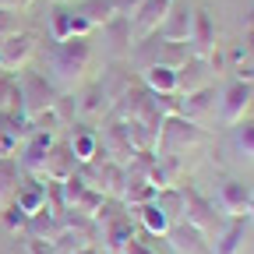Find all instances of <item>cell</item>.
Instances as JSON below:
<instances>
[{
  "instance_id": "obj_4",
  "label": "cell",
  "mask_w": 254,
  "mask_h": 254,
  "mask_svg": "<svg viewBox=\"0 0 254 254\" xmlns=\"http://www.w3.org/2000/svg\"><path fill=\"white\" fill-rule=\"evenodd\" d=\"M18 88H21V106H25V117H28V120H36L39 113L53 110V103H57L53 81H46V78L36 74V71H21V74H18Z\"/></svg>"
},
{
  "instance_id": "obj_9",
  "label": "cell",
  "mask_w": 254,
  "mask_h": 254,
  "mask_svg": "<svg viewBox=\"0 0 254 254\" xmlns=\"http://www.w3.org/2000/svg\"><path fill=\"white\" fill-rule=\"evenodd\" d=\"M251 198H254V190L244 180H222V187H219V212L226 219H244L247 208H251Z\"/></svg>"
},
{
  "instance_id": "obj_28",
  "label": "cell",
  "mask_w": 254,
  "mask_h": 254,
  "mask_svg": "<svg viewBox=\"0 0 254 254\" xmlns=\"http://www.w3.org/2000/svg\"><path fill=\"white\" fill-rule=\"evenodd\" d=\"M120 254H155V251H152V247H145V244H141V240L134 237V240H131V244H127V247H124Z\"/></svg>"
},
{
  "instance_id": "obj_12",
  "label": "cell",
  "mask_w": 254,
  "mask_h": 254,
  "mask_svg": "<svg viewBox=\"0 0 254 254\" xmlns=\"http://www.w3.org/2000/svg\"><path fill=\"white\" fill-rule=\"evenodd\" d=\"M71 173H78V159H74V152H71V145H50V152H46V163H43V180H67Z\"/></svg>"
},
{
  "instance_id": "obj_26",
  "label": "cell",
  "mask_w": 254,
  "mask_h": 254,
  "mask_svg": "<svg viewBox=\"0 0 254 254\" xmlns=\"http://www.w3.org/2000/svg\"><path fill=\"white\" fill-rule=\"evenodd\" d=\"M237 148L247 155V159H254V120L251 124H237Z\"/></svg>"
},
{
  "instance_id": "obj_32",
  "label": "cell",
  "mask_w": 254,
  "mask_h": 254,
  "mask_svg": "<svg viewBox=\"0 0 254 254\" xmlns=\"http://www.w3.org/2000/svg\"><path fill=\"white\" fill-rule=\"evenodd\" d=\"M247 215H251V219H254V198H251V208H247Z\"/></svg>"
},
{
  "instance_id": "obj_13",
  "label": "cell",
  "mask_w": 254,
  "mask_h": 254,
  "mask_svg": "<svg viewBox=\"0 0 254 254\" xmlns=\"http://www.w3.org/2000/svg\"><path fill=\"white\" fill-rule=\"evenodd\" d=\"M14 205H18L21 212H28V215L39 212V208H50V205H46V180L25 173V180L14 187Z\"/></svg>"
},
{
  "instance_id": "obj_5",
  "label": "cell",
  "mask_w": 254,
  "mask_h": 254,
  "mask_svg": "<svg viewBox=\"0 0 254 254\" xmlns=\"http://www.w3.org/2000/svg\"><path fill=\"white\" fill-rule=\"evenodd\" d=\"M53 145V131H43V127H32V134L21 141V155H18V170L28 177H39L43 163H46V152ZM43 180V177H39Z\"/></svg>"
},
{
  "instance_id": "obj_23",
  "label": "cell",
  "mask_w": 254,
  "mask_h": 254,
  "mask_svg": "<svg viewBox=\"0 0 254 254\" xmlns=\"http://www.w3.org/2000/svg\"><path fill=\"white\" fill-rule=\"evenodd\" d=\"M18 159L14 155H0V205H7L14 198V187H18Z\"/></svg>"
},
{
  "instance_id": "obj_19",
  "label": "cell",
  "mask_w": 254,
  "mask_h": 254,
  "mask_svg": "<svg viewBox=\"0 0 254 254\" xmlns=\"http://www.w3.org/2000/svg\"><path fill=\"white\" fill-rule=\"evenodd\" d=\"M177 74H180V92H184V95H187V92H194V88L212 85V71H208V64H205L201 57H190Z\"/></svg>"
},
{
  "instance_id": "obj_10",
  "label": "cell",
  "mask_w": 254,
  "mask_h": 254,
  "mask_svg": "<svg viewBox=\"0 0 254 254\" xmlns=\"http://www.w3.org/2000/svg\"><path fill=\"white\" fill-rule=\"evenodd\" d=\"M36 50V39L28 32H11V36L0 39V71H18L21 64L32 57Z\"/></svg>"
},
{
  "instance_id": "obj_25",
  "label": "cell",
  "mask_w": 254,
  "mask_h": 254,
  "mask_svg": "<svg viewBox=\"0 0 254 254\" xmlns=\"http://www.w3.org/2000/svg\"><path fill=\"white\" fill-rule=\"evenodd\" d=\"M0 219H4V226H7L11 233H18V230H25V222H28V212H21V208L11 201V205H0Z\"/></svg>"
},
{
  "instance_id": "obj_6",
  "label": "cell",
  "mask_w": 254,
  "mask_h": 254,
  "mask_svg": "<svg viewBox=\"0 0 254 254\" xmlns=\"http://www.w3.org/2000/svg\"><path fill=\"white\" fill-rule=\"evenodd\" d=\"M251 99H254V85H251V81L237 78L233 85H226V92H222V99H219V117H222V124L237 127V124L244 120Z\"/></svg>"
},
{
  "instance_id": "obj_27",
  "label": "cell",
  "mask_w": 254,
  "mask_h": 254,
  "mask_svg": "<svg viewBox=\"0 0 254 254\" xmlns=\"http://www.w3.org/2000/svg\"><path fill=\"white\" fill-rule=\"evenodd\" d=\"M28 254H57L53 251V240H25Z\"/></svg>"
},
{
  "instance_id": "obj_33",
  "label": "cell",
  "mask_w": 254,
  "mask_h": 254,
  "mask_svg": "<svg viewBox=\"0 0 254 254\" xmlns=\"http://www.w3.org/2000/svg\"><path fill=\"white\" fill-rule=\"evenodd\" d=\"M99 254H103V251H99Z\"/></svg>"
},
{
  "instance_id": "obj_1",
  "label": "cell",
  "mask_w": 254,
  "mask_h": 254,
  "mask_svg": "<svg viewBox=\"0 0 254 254\" xmlns=\"http://www.w3.org/2000/svg\"><path fill=\"white\" fill-rule=\"evenodd\" d=\"M88 60H92V46H88L85 36H71V39L53 43L50 53H46L53 85H60V88H74V81H78V78L85 74V67H88Z\"/></svg>"
},
{
  "instance_id": "obj_31",
  "label": "cell",
  "mask_w": 254,
  "mask_h": 254,
  "mask_svg": "<svg viewBox=\"0 0 254 254\" xmlns=\"http://www.w3.org/2000/svg\"><path fill=\"white\" fill-rule=\"evenodd\" d=\"M240 78H244V81H251V85H254V67H247V71H240Z\"/></svg>"
},
{
  "instance_id": "obj_22",
  "label": "cell",
  "mask_w": 254,
  "mask_h": 254,
  "mask_svg": "<svg viewBox=\"0 0 254 254\" xmlns=\"http://www.w3.org/2000/svg\"><path fill=\"white\" fill-rule=\"evenodd\" d=\"M78 14L88 21V25H106L117 18V0H81L78 4Z\"/></svg>"
},
{
  "instance_id": "obj_7",
  "label": "cell",
  "mask_w": 254,
  "mask_h": 254,
  "mask_svg": "<svg viewBox=\"0 0 254 254\" xmlns=\"http://www.w3.org/2000/svg\"><path fill=\"white\" fill-rule=\"evenodd\" d=\"M177 0H141L131 14V28H134V39H148L152 32L163 25V18L170 14V7Z\"/></svg>"
},
{
  "instance_id": "obj_15",
  "label": "cell",
  "mask_w": 254,
  "mask_h": 254,
  "mask_svg": "<svg viewBox=\"0 0 254 254\" xmlns=\"http://www.w3.org/2000/svg\"><path fill=\"white\" fill-rule=\"evenodd\" d=\"M145 88L155 92V95H177L180 92V74L166 64H152L145 67Z\"/></svg>"
},
{
  "instance_id": "obj_29",
  "label": "cell",
  "mask_w": 254,
  "mask_h": 254,
  "mask_svg": "<svg viewBox=\"0 0 254 254\" xmlns=\"http://www.w3.org/2000/svg\"><path fill=\"white\" fill-rule=\"evenodd\" d=\"M25 0H0V11H14V7H21Z\"/></svg>"
},
{
  "instance_id": "obj_3",
  "label": "cell",
  "mask_w": 254,
  "mask_h": 254,
  "mask_svg": "<svg viewBox=\"0 0 254 254\" xmlns=\"http://www.w3.org/2000/svg\"><path fill=\"white\" fill-rule=\"evenodd\" d=\"M184 190V222H190L194 230H201L208 240H215V233L226 226V215H219L215 212V205L208 201V198H201L194 187H180Z\"/></svg>"
},
{
  "instance_id": "obj_21",
  "label": "cell",
  "mask_w": 254,
  "mask_h": 254,
  "mask_svg": "<svg viewBox=\"0 0 254 254\" xmlns=\"http://www.w3.org/2000/svg\"><path fill=\"white\" fill-rule=\"evenodd\" d=\"M67 145H71V152L78 159V166L95 163V155H99V134H95V131H74Z\"/></svg>"
},
{
  "instance_id": "obj_16",
  "label": "cell",
  "mask_w": 254,
  "mask_h": 254,
  "mask_svg": "<svg viewBox=\"0 0 254 254\" xmlns=\"http://www.w3.org/2000/svg\"><path fill=\"white\" fill-rule=\"evenodd\" d=\"M57 230H60V215H57L53 208H39V212L28 215V222H25L21 233H25L28 240H53Z\"/></svg>"
},
{
  "instance_id": "obj_30",
  "label": "cell",
  "mask_w": 254,
  "mask_h": 254,
  "mask_svg": "<svg viewBox=\"0 0 254 254\" xmlns=\"http://www.w3.org/2000/svg\"><path fill=\"white\" fill-rule=\"evenodd\" d=\"M71 254H99V247H95V244H85V247H78V251H71Z\"/></svg>"
},
{
  "instance_id": "obj_17",
  "label": "cell",
  "mask_w": 254,
  "mask_h": 254,
  "mask_svg": "<svg viewBox=\"0 0 254 254\" xmlns=\"http://www.w3.org/2000/svg\"><path fill=\"white\" fill-rule=\"evenodd\" d=\"M187 43H194V57H201V60L215 50V32H212L208 11H194V21H190V39Z\"/></svg>"
},
{
  "instance_id": "obj_14",
  "label": "cell",
  "mask_w": 254,
  "mask_h": 254,
  "mask_svg": "<svg viewBox=\"0 0 254 254\" xmlns=\"http://www.w3.org/2000/svg\"><path fill=\"white\" fill-rule=\"evenodd\" d=\"M190 21H194V11L187 4H173L170 14L163 18V39L166 43H187L190 39Z\"/></svg>"
},
{
  "instance_id": "obj_2",
  "label": "cell",
  "mask_w": 254,
  "mask_h": 254,
  "mask_svg": "<svg viewBox=\"0 0 254 254\" xmlns=\"http://www.w3.org/2000/svg\"><path fill=\"white\" fill-rule=\"evenodd\" d=\"M208 141V134L201 131V124H190L184 117H166L163 124H159V134H155V145L163 155H184L187 148H194Z\"/></svg>"
},
{
  "instance_id": "obj_18",
  "label": "cell",
  "mask_w": 254,
  "mask_h": 254,
  "mask_svg": "<svg viewBox=\"0 0 254 254\" xmlns=\"http://www.w3.org/2000/svg\"><path fill=\"white\" fill-rule=\"evenodd\" d=\"M244 251V219H226L212 240V254H240Z\"/></svg>"
},
{
  "instance_id": "obj_11",
  "label": "cell",
  "mask_w": 254,
  "mask_h": 254,
  "mask_svg": "<svg viewBox=\"0 0 254 254\" xmlns=\"http://www.w3.org/2000/svg\"><path fill=\"white\" fill-rule=\"evenodd\" d=\"M215 88L212 85H205V88H194V92H187L184 99H180V110H177V117H184V120H190V124H205L208 120V113H215Z\"/></svg>"
},
{
  "instance_id": "obj_20",
  "label": "cell",
  "mask_w": 254,
  "mask_h": 254,
  "mask_svg": "<svg viewBox=\"0 0 254 254\" xmlns=\"http://www.w3.org/2000/svg\"><path fill=\"white\" fill-rule=\"evenodd\" d=\"M134 212H138V222H141V226L152 233V237H166V230L173 226V222H170V215L163 212V208H159L155 201H145V205H134Z\"/></svg>"
},
{
  "instance_id": "obj_8",
  "label": "cell",
  "mask_w": 254,
  "mask_h": 254,
  "mask_svg": "<svg viewBox=\"0 0 254 254\" xmlns=\"http://www.w3.org/2000/svg\"><path fill=\"white\" fill-rule=\"evenodd\" d=\"M166 240H170V247L177 254H212V240L201 230H194L190 222H184V219L166 230Z\"/></svg>"
},
{
  "instance_id": "obj_24",
  "label": "cell",
  "mask_w": 254,
  "mask_h": 254,
  "mask_svg": "<svg viewBox=\"0 0 254 254\" xmlns=\"http://www.w3.org/2000/svg\"><path fill=\"white\" fill-rule=\"evenodd\" d=\"M155 205L170 215V222H180V219H184V190H180L177 184L163 187V190L155 194Z\"/></svg>"
}]
</instances>
